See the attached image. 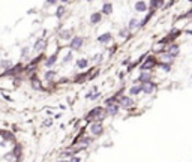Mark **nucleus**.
<instances>
[{"instance_id":"obj_1","label":"nucleus","mask_w":192,"mask_h":162,"mask_svg":"<svg viewBox=\"0 0 192 162\" xmlns=\"http://www.w3.org/2000/svg\"><path fill=\"white\" fill-rule=\"evenodd\" d=\"M156 65H158L156 59L153 57V56H149V57L146 59V62H144V63L141 65V68H140V69H141V71H152V69L155 68Z\"/></svg>"},{"instance_id":"obj_2","label":"nucleus","mask_w":192,"mask_h":162,"mask_svg":"<svg viewBox=\"0 0 192 162\" xmlns=\"http://www.w3.org/2000/svg\"><path fill=\"white\" fill-rule=\"evenodd\" d=\"M149 81H152V71H141L135 84H144V83H149Z\"/></svg>"},{"instance_id":"obj_3","label":"nucleus","mask_w":192,"mask_h":162,"mask_svg":"<svg viewBox=\"0 0 192 162\" xmlns=\"http://www.w3.org/2000/svg\"><path fill=\"white\" fill-rule=\"evenodd\" d=\"M141 89H143V93H146V95H152V93H155V92H156L158 86H156V83L149 81V83L141 84Z\"/></svg>"},{"instance_id":"obj_4","label":"nucleus","mask_w":192,"mask_h":162,"mask_svg":"<svg viewBox=\"0 0 192 162\" xmlns=\"http://www.w3.org/2000/svg\"><path fill=\"white\" fill-rule=\"evenodd\" d=\"M90 132H92V135H95V137L102 135V132H104V126H102V123H101V122H92V125H90Z\"/></svg>"},{"instance_id":"obj_5","label":"nucleus","mask_w":192,"mask_h":162,"mask_svg":"<svg viewBox=\"0 0 192 162\" xmlns=\"http://www.w3.org/2000/svg\"><path fill=\"white\" fill-rule=\"evenodd\" d=\"M119 105L123 107V108H131V107L134 105L132 96H125V95H122V96L119 98Z\"/></svg>"},{"instance_id":"obj_6","label":"nucleus","mask_w":192,"mask_h":162,"mask_svg":"<svg viewBox=\"0 0 192 162\" xmlns=\"http://www.w3.org/2000/svg\"><path fill=\"white\" fill-rule=\"evenodd\" d=\"M83 44H84V39L81 38V36H74V38L71 39V42H69V48L71 50H80L83 47Z\"/></svg>"},{"instance_id":"obj_7","label":"nucleus","mask_w":192,"mask_h":162,"mask_svg":"<svg viewBox=\"0 0 192 162\" xmlns=\"http://www.w3.org/2000/svg\"><path fill=\"white\" fill-rule=\"evenodd\" d=\"M119 110H120L119 102H114V104H108L105 107V113H107V116H116L119 113Z\"/></svg>"},{"instance_id":"obj_8","label":"nucleus","mask_w":192,"mask_h":162,"mask_svg":"<svg viewBox=\"0 0 192 162\" xmlns=\"http://www.w3.org/2000/svg\"><path fill=\"white\" fill-rule=\"evenodd\" d=\"M177 56H174V54H170V53H167V51H165L162 56H161V62H164V63H173V62H174V59H176Z\"/></svg>"},{"instance_id":"obj_9","label":"nucleus","mask_w":192,"mask_h":162,"mask_svg":"<svg viewBox=\"0 0 192 162\" xmlns=\"http://www.w3.org/2000/svg\"><path fill=\"white\" fill-rule=\"evenodd\" d=\"M140 93H143V89H141V84H134L129 87V95L131 96H137Z\"/></svg>"},{"instance_id":"obj_10","label":"nucleus","mask_w":192,"mask_h":162,"mask_svg":"<svg viewBox=\"0 0 192 162\" xmlns=\"http://www.w3.org/2000/svg\"><path fill=\"white\" fill-rule=\"evenodd\" d=\"M134 8H135L137 12H147V3L144 2V0H138Z\"/></svg>"},{"instance_id":"obj_11","label":"nucleus","mask_w":192,"mask_h":162,"mask_svg":"<svg viewBox=\"0 0 192 162\" xmlns=\"http://www.w3.org/2000/svg\"><path fill=\"white\" fill-rule=\"evenodd\" d=\"M179 50H180V47H179L177 44H170V45H167V48H165V51H167V53H170V54H174V56H177V54H179Z\"/></svg>"},{"instance_id":"obj_12","label":"nucleus","mask_w":192,"mask_h":162,"mask_svg":"<svg viewBox=\"0 0 192 162\" xmlns=\"http://www.w3.org/2000/svg\"><path fill=\"white\" fill-rule=\"evenodd\" d=\"M102 21V12H95V14L90 15V24H99Z\"/></svg>"},{"instance_id":"obj_13","label":"nucleus","mask_w":192,"mask_h":162,"mask_svg":"<svg viewBox=\"0 0 192 162\" xmlns=\"http://www.w3.org/2000/svg\"><path fill=\"white\" fill-rule=\"evenodd\" d=\"M110 41H111V33H104V35L98 36V42L99 44H108Z\"/></svg>"},{"instance_id":"obj_14","label":"nucleus","mask_w":192,"mask_h":162,"mask_svg":"<svg viewBox=\"0 0 192 162\" xmlns=\"http://www.w3.org/2000/svg\"><path fill=\"white\" fill-rule=\"evenodd\" d=\"M128 27H129V30H135V29H140V20L137 18H131L129 20V24H128Z\"/></svg>"},{"instance_id":"obj_15","label":"nucleus","mask_w":192,"mask_h":162,"mask_svg":"<svg viewBox=\"0 0 192 162\" xmlns=\"http://www.w3.org/2000/svg\"><path fill=\"white\" fill-rule=\"evenodd\" d=\"M129 36H131V30H129V27H123V29L119 30V38L125 39V38H129Z\"/></svg>"},{"instance_id":"obj_16","label":"nucleus","mask_w":192,"mask_h":162,"mask_svg":"<svg viewBox=\"0 0 192 162\" xmlns=\"http://www.w3.org/2000/svg\"><path fill=\"white\" fill-rule=\"evenodd\" d=\"M102 14L104 15H111L113 14V5L111 3H105L102 6Z\"/></svg>"},{"instance_id":"obj_17","label":"nucleus","mask_w":192,"mask_h":162,"mask_svg":"<svg viewBox=\"0 0 192 162\" xmlns=\"http://www.w3.org/2000/svg\"><path fill=\"white\" fill-rule=\"evenodd\" d=\"M32 87H33L35 90H42V84H41V81L38 80L36 77L32 78Z\"/></svg>"},{"instance_id":"obj_18","label":"nucleus","mask_w":192,"mask_h":162,"mask_svg":"<svg viewBox=\"0 0 192 162\" xmlns=\"http://www.w3.org/2000/svg\"><path fill=\"white\" fill-rule=\"evenodd\" d=\"M59 36H60L62 39H72V38H74V36H72V32H71V30H62Z\"/></svg>"},{"instance_id":"obj_19","label":"nucleus","mask_w":192,"mask_h":162,"mask_svg":"<svg viewBox=\"0 0 192 162\" xmlns=\"http://www.w3.org/2000/svg\"><path fill=\"white\" fill-rule=\"evenodd\" d=\"M33 48L36 50V51H41V50H44V48H45V41H44V39H38Z\"/></svg>"},{"instance_id":"obj_20","label":"nucleus","mask_w":192,"mask_h":162,"mask_svg":"<svg viewBox=\"0 0 192 162\" xmlns=\"http://www.w3.org/2000/svg\"><path fill=\"white\" fill-rule=\"evenodd\" d=\"M57 62V56L56 54H53V56H50V59H47V62H45V65H47V68H51L54 63Z\"/></svg>"},{"instance_id":"obj_21","label":"nucleus","mask_w":192,"mask_h":162,"mask_svg":"<svg viewBox=\"0 0 192 162\" xmlns=\"http://www.w3.org/2000/svg\"><path fill=\"white\" fill-rule=\"evenodd\" d=\"M87 65H89L87 59H80V60H77V66H78L80 69H86Z\"/></svg>"},{"instance_id":"obj_22","label":"nucleus","mask_w":192,"mask_h":162,"mask_svg":"<svg viewBox=\"0 0 192 162\" xmlns=\"http://www.w3.org/2000/svg\"><path fill=\"white\" fill-rule=\"evenodd\" d=\"M162 6V0H152V3H150V9L155 11L156 8H161Z\"/></svg>"},{"instance_id":"obj_23","label":"nucleus","mask_w":192,"mask_h":162,"mask_svg":"<svg viewBox=\"0 0 192 162\" xmlns=\"http://www.w3.org/2000/svg\"><path fill=\"white\" fill-rule=\"evenodd\" d=\"M158 66L162 68V71H165V72H170V71H171V65H170V63H164V62H159Z\"/></svg>"},{"instance_id":"obj_24","label":"nucleus","mask_w":192,"mask_h":162,"mask_svg":"<svg viewBox=\"0 0 192 162\" xmlns=\"http://www.w3.org/2000/svg\"><path fill=\"white\" fill-rule=\"evenodd\" d=\"M56 15H57V18H62L63 15H65V6H60V8H57Z\"/></svg>"},{"instance_id":"obj_25","label":"nucleus","mask_w":192,"mask_h":162,"mask_svg":"<svg viewBox=\"0 0 192 162\" xmlns=\"http://www.w3.org/2000/svg\"><path fill=\"white\" fill-rule=\"evenodd\" d=\"M56 77V71H48L45 74V80H53Z\"/></svg>"},{"instance_id":"obj_26","label":"nucleus","mask_w":192,"mask_h":162,"mask_svg":"<svg viewBox=\"0 0 192 162\" xmlns=\"http://www.w3.org/2000/svg\"><path fill=\"white\" fill-rule=\"evenodd\" d=\"M92 60L95 62V63H101V62H102V54H95Z\"/></svg>"},{"instance_id":"obj_27","label":"nucleus","mask_w":192,"mask_h":162,"mask_svg":"<svg viewBox=\"0 0 192 162\" xmlns=\"http://www.w3.org/2000/svg\"><path fill=\"white\" fill-rule=\"evenodd\" d=\"M72 57H74L72 53H68V54L65 56V59H63V63H69V62L72 60Z\"/></svg>"},{"instance_id":"obj_28","label":"nucleus","mask_w":192,"mask_h":162,"mask_svg":"<svg viewBox=\"0 0 192 162\" xmlns=\"http://www.w3.org/2000/svg\"><path fill=\"white\" fill-rule=\"evenodd\" d=\"M2 66H3V68H9V66H11V62L3 60V62H2Z\"/></svg>"},{"instance_id":"obj_29","label":"nucleus","mask_w":192,"mask_h":162,"mask_svg":"<svg viewBox=\"0 0 192 162\" xmlns=\"http://www.w3.org/2000/svg\"><path fill=\"white\" fill-rule=\"evenodd\" d=\"M69 162H81V159H80V158H78V156H72V158H71V161H69Z\"/></svg>"},{"instance_id":"obj_30","label":"nucleus","mask_w":192,"mask_h":162,"mask_svg":"<svg viewBox=\"0 0 192 162\" xmlns=\"http://www.w3.org/2000/svg\"><path fill=\"white\" fill-rule=\"evenodd\" d=\"M47 3H48V5H56L57 0H47Z\"/></svg>"},{"instance_id":"obj_31","label":"nucleus","mask_w":192,"mask_h":162,"mask_svg":"<svg viewBox=\"0 0 192 162\" xmlns=\"http://www.w3.org/2000/svg\"><path fill=\"white\" fill-rule=\"evenodd\" d=\"M44 125H45V126H50V125H51V120H47V122H44Z\"/></svg>"},{"instance_id":"obj_32","label":"nucleus","mask_w":192,"mask_h":162,"mask_svg":"<svg viewBox=\"0 0 192 162\" xmlns=\"http://www.w3.org/2000/svg\"><path fill=\"white\" fill-rule=\"evenodd\" d=\"M188 33H189V35H192V30H189V32H188Z\"/></svg>"},{"instance_id":"obj_33","label":"nucleus","mask_w":192,"mask_h":162,"mask_svg":"<svg viewBox=\"0 0 192 162\" xmlns=\"http://www.w3.org/2000/svg\"><path fill=\"white\" fill-rule=\"evenodd\" d=\"M62 2H68V0H62Z\"/></svg>"},{"instance_id":"obj_34","label":"nucleus","mask_w":192,"mask_h":162,"mask_svg":"<svg viewBox=\"0 0 192 162\" xmlns=\"http://www.w3.org/2000/svg\"><path fill=\"white\" fill-rule=\"evenodd\" d=\"M87 2H92V0H87Z\"/></svg>"}]
</instances>
